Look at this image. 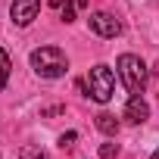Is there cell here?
Wrapping results in <instances>:
<instances>
[{"instance_id":"1","label":"cell","mask_w":159,"mask_h":159,"mask_svg":"<svg viewBox=\"0 0 159 159\" xmlns=\"http://www.w3.org/2000/svg\"><path fill=\"white\" fill-rule=\"evenodd\" d=\"M28 62H31L34 75L50 78V81H53V78H62L69 72V59H66V53L59 47H38V50H31Z\"/></svg>"},{"instance_id":"2","label":"cell","mask_w":159,"mask_h":159,"mask_svg":"<svg viewBox=\"0 0 159 159\" xmlns=\"http://www.w3.org/2000/svg\"><path fill=\"white\" fill-rule=\"evenodd\" d=\"M116 72H119L122 84H125L131 94H140V91L147 88V66H143L140 56H134V53H122L119 62H116Z\"/></svg>"},{"instance_id":"3","label":"cell","mask_w":159,"mask_h":159,"mask_svg":"<svg viewBox=\"0 0 159 159\" xmlns=\"http://www.w3.org/2000/svg\"><path fill=\"white\" fill-rule=\"evenodd\" d=\"M116 94V75L109 66H94L88 72V97L97 103H109Z\"/></svg>"},{"instance_id":"4","label":"cell","mask_w":159,"mask_h":159,"mask_svg":"<svg viewBox=\"0 0 159 159\" xmlns=\"http://www.w3.org/2000/svg\"><path fill=\"white\" fill-rule=\"evenodd\" d=\"M41 13V0H13L10 7V19L19 25V28H28Z\"/></svg>"},{"instance_id":"5","label":"cell","mask_w":159,"mask_h":159,"mask_svg":"<svg viewBox=\"0 0 159 159\" xmlns=\"http://www.w3.org/2000/svg\"><path fill=\"white\" fill-rule=\"evenodd\" d=\"M88 25H91V31H97L100 38H119V34H122V22H119L112 13H91Z\"/></svg>"},{"instance_id":"6","label":"cell","mask_w":159,"mask_h":159,"mask_svg":"<svg viewBox=\"0 0 159 159\" xmlns=\"http://www.w3.org/2000/svg\"><path fill=\"white\" fill-rule=\"evenodd\" d=\"M125 119H128L131 125H140V122L150 119V106H147V100H143L140 94H131V100L125 103Z\"/></svg>"},{"instance_id":"7","label":"cell","mask_w":159,"mask_h":159,"mask_svg":"<svg viewBox=\"0 0 159 159\" xmlns=\"http://www.w3.org/2000/svg\"><path fill=\"white\" fill-rule=\"evenodd\" d=\"M97 128H100L103 134L116 137V134H119V119H116L112 112H100V116H97Z\"/></svg>"},{"instance_id":"8","label":"cell","mask_w":159,"mask_h":159,"mask_svg":"<svg viewBox=\"0 0 159 159\" xmlns=\"http://www.w3.org/2000/svg\"><path fill=\"white\" fill-rule=\"evenodd\" d=\"M10 72H13V62H10V53L0 47V91L7 88V81H10Z\"/></svg>"},{"instance_id":"9","label":"cell","mask_w":159,"mask_h":159,"mask_svg":"<svg viewBox=\"0 0 159 159\" xmlns=\"http://www.w3.org/2000/svg\"><path fill=\"white\" fill-rule=\"evenodd\" d=\"M75 0H59V19L62 22H75Z\"/></svg>"},{"instance_id":"10","label":"cell","mask_w":159,"mask_h":159,"mask_svg":"<svg viewBox=\"0 0 159 159\" xmlns=\"http://www.w3.org/2000/svg\"><path fill=\"white\" fill-rule=\"evenodd\" d=\"M100 156H103V159H116V156H119V143H103V147H100Z\"/></svg>"},{"instance_id":"11","label":"cell","mask_w":159,"mask_h":159,"mask_svg":"<svg viewBox=\"0 0 159 159\" xmlns=\"http://www.w3.org/2000/svg\"><path fill=\"white\" fill-rule=\"evenodd\" d=\"M75 140H78V134H75V131H66V134H59V147H62V150H69Z\"/></svg>"},{"instance_id":"12","label":"cell","mask_w":159,"mask_h":159,"mask_svg":"<svg viewBox=\"0 0 159 159\" xmlns=\"http://www.w3.org/2000/svg\"><path fill=\"white\" fill-rule=\"evenodd\" d=\"M19 159H47L44 153H38V150H22V156Z\"/></svg>"},{"instance_id":"13","label":"cell","mask_w":159,"mask_h":159,"mask_svg":"<svg viewBox=\"0 0 159 159\" xmlns=\"http://www.w3.org/2000/svg\"><path fill=\"white\" fill-rule=\"evenodd\" d=\"M75 7H78V10H84V7H88V0H75Z\"/></svg>"},{"instance_id":"14","label":"cell","mask_w":159,"mask_h":159,"mask_svg":"<svg viewBox=\"0 0 159 159\" xmlns=\"http://www.w3.org/2000/svg\"><path fill=\"white\" fill-rule=\"evenodd\" d=\"M153 159H159V150H156V153H153Z\"/></svg>"}]
</instances>
